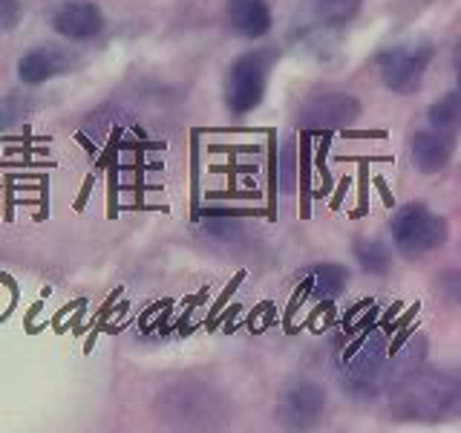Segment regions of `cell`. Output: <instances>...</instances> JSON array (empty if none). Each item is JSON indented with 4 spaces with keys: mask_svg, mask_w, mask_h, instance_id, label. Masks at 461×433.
<instances>
[{
    "mask_svg": "<svg viewBox=\"0 0 461 433\" xmlns=\"http://www.w3.org/2000/svg\"><path fill=\"white\" fill-rule=\"evenodd\" d=\"M69 67V58L58 50V47H35V50H29L26 55H21V61H18V78L23 84H43V81H50L55 76H61V72Z\"/></svg>",
    "mask_w": 461,
    "mask_h": 433,
    "instance_id": "cell-11",
    "label": "cell"
},
{
    "mask_svg": "<svg viewBox=\"0 0 461 433\" xmlns=\"http://www.w3.org/2000/svg\"><path fill=\"white\" fill-rule=\"evenodd\" d=\"M306 283H309V292L317 300H335L346 292L349 286V269L340 266V263H317L312 269H306Z\"/></svg>",
    "mask_w": 461,
    "mask_h": 433,
    "instance_id": "cell-12",
    "label": "cell"
},
{
    "mask_svg": "<svg viewBox=\"0 0 461 433\" xmlns=\"http://www.w3.org/2000/svg\"><path fill=\"white\" fill-rule=\"evenodd\" d=\"M225 18H228V26L234 29L240 38H249V41L266 38L274 26L268 0H228Z\"/></svg>",
    "mask_w": 461,
    "mask_h": 433,
    "instance_id": "cell-10",
    "label": "cell"
},
{
    "mask_svg": "<svg viewBox=\"0 0 461 433\" xmlns=\"http://www.w3.org/2000/svg\"><path fill=\"white\" fill-rule=\"evenodd\" d=\"M23 18V0H0V29L12 32Z\"/></svg>",
    "mask_w": 461,
    "mask_h": 433,
    "instance_id": "cell-15",
    "label": "cell"
},
{
    "mask_svg": "<svg viewBox=\"0 0 461 433\" xmlns=\"http://www.w3.org/2000/svg\"><path fill=\"white\" fill-rule=\"evenodd\" d=\"M52 29L67 41H93L104 32V12L93 0H64L52 12Z\"/></svg>",
    "mask_w": 461,
    "mask_h": 433,
    "instance_id": "cell-8",
    "label": "cell"
},
{
    "mask_svg": "<svg viewBox=\"0 0 461 433\" xmlns=\"http://www.w3.org/2000/svg\"><path fill=\"white\" fill-rule=\"evenodd\" d=\"M393 243L403 257H424L447 243V220L421 202L401 206L393 216Z\"/></svg>",
    "mask_w": 461,
    "mask_h": 433,
    "instance_id": "cell-2",
    "label": "cell"
},
{
    "mask_svg": "<svg viewBox=\"0 0 461 433\" xmlns=\"http://www.w3.org/2000/svg\"><path fill=\"white\" fill-rule=\"evenodd\" d=\"M458 115H461V98L458 93H447L441 101H436V105L429 107V122L432 127H441V130H453L456 122H458Z\"/></svg>",
    "mask_w": 461,
    "mask_h": 433,
    "instance_id": "cell-14",
    "label": "cell"
},
{
    "mask_svg": "<svg viewBox=\"0 0 461 433\" xmlns=\"http://www.w3.org/2000/svg\"><path fill=\"white\" fill-rule=\"evenodd\" d=\"M268 84V58L263 52H245L228 67L225 105L230 113L245 115L259 107Z\"/></svg>",
    "mask_w": 461,
    "mask_h": 433,
    "instance_id": "cell-4",
    "label": "cell"
},
{
    "mask_svg": "<svg viewBox=\"0 0 461 433\" xmlns=\"http://www.w3.org/2000/svg\"><path fill=\"white\" fill-rule=\"evenodd\" d=\"M297 119L312 130H335L349 127L360 119V101L349 93H321L300 107Z\"/></svg>",
    "mask_w": 461,
    "mask_h": 433,
    "instance_id": "cell-7",
    "label": "cell"
},
{
    "mask_svg": "<svg viewBox=\"0 0 461 433\" xmlns=\"http://www.w3.org/2000/svg\"><path fill=\"white\" fill-rule=\"evenodd\" d=\"M456 151V136L453 130H441V127H427V130H418L412 136L410 144V153H412V162L421 173H438L450 165Z\"/></svg>",
    "mask_w": 461,
    "mask_h": 433,
    "instance_id": "cell-9",
    "label": "cell"
},
{
    "mask_svg": "<svg viewBox=\"0 0 461 433\" xmlns=\"http://www.w3.org/2000/svg\"><path fill=\"white\" fill-rule=\"evenodd\" d=\"M384 361H386V344L378 332H369V336L360 338L349 358L343 364V387L355 390V393H369L375 390V382L384 370Z\"/></svg>",
    "mask_w": 461,
    "mask_h": 433,
    "instance_id": "cell-6",
    "label": "cell"
},
{
    "mask_svg": "<svg viewBox=\"0 0 461 433\" xmlns=\"http://www.w3.org/2000/svg\"><path fill=\"white\" fill-rule=\"evenodd\" d=\"M436 58L429 41H403L378 55V72L393 93H412Z\"/></svg>",
    "mask_w": 461,
    "mask_h": 433,
    "instance_id": "cell-3",
    "label": "cell"
},
{
    "mask_svg": "<svg viewBox=\"0 0 461 433\" xmlns=\"http://www.w3.org/2000/svg\"><path fill=\"white\" fill-rule=\"evenodd\" d=\"M323 4H349V0H323Z\"/></svg>",
    "mask_w": 461,
    "mask_h": 433,
    "instance_id": "cell-16",
    "label": "cell"
},
{
    "mask_svg": "<svg viewBox=\"0 0 461 433\" xmlns=\"http://www.w3.org/2000/svg\"><path fill=\"white\" fill-rule=\"evenodd\" d=\"M461 401V384L450 373H412L393 390L389 408L403 422H441L453 416Z\"/></svg>",
    "mask_w": 461,
    "mask_h": 433,
    "instance_id": "cell-1",
    "label": "cell"
},
{
    "mask_svg": "<svg viewBox=\"0 0 461 433\" xmlns=\"http://www.w3.org/2000/svg\"><path fill=\"white\" fill-rule=\"evenodd\" d=\"M323 413H326V390L317 382L300 379L283 390L277 404V419L283 428L309 430L321 422Z\"/></svg>",
    "mask_w": 461,
    "mask_h": 433,
    "instance_id": "cell-5",
    "label": "cell"
},
{
    "mask_svg": "<svg viewBox=\"0 0 461 433\" xmlns=\"http://www.w3.org/2000/svg\"><path fill=\"white\" fill-rule=\"evenodd\" d=\"M355 257H357L360 269L369 272V274H386L389 263H393V254H389V249L378 240H357Z\"/></svg>",
    "mask_w": 461,
    "mask_h": 433,
    "instance_id": "cell-13",
    "label": "cell"
}]
</instances>
